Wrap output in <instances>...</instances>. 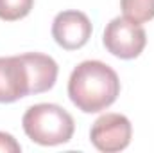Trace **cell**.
Segmentation results:
<instances>
[{"label": "cell", "mask_w": 154, "mask_h": 153, "mask_svg": "<svg viewBox=\"0 0 154 153\" xmlns=\"http://www.w3.org/2000/svg\"><path fill=\"white\" fill-rule=\"evenodd\" d=\"M120 94L116 72L99 60L79 63L68 79L70 101L84 114H97L109 108Z\"/></svg>", "instance_id": "1"}, {"label": "cell", "mask_w": 154, "mask_h": 153, "mask_svg": "<svg viewBox=\"0 0 154 153\" xmlns=\"http://www.w3.org/2000/svg\"><path fill=\"white\" fill-rule=\"evenodd\" d=\"M23 132L27 137L41 146H57L72 139L75 124L74 117L59 105L39 103L23 114Z\"/></svg>", "instance_id": "2"}, {"label": "cell", "mask_w": 154, "mask_h": 153, "mask_svg": "<svg viewBox=\"0 0 154 153\" xmlns=\"http://www.w3.org/2000/svg\"><path fill=\"white\" fill-rule=\"evenodd\" d=\"M104 47L120 60H133L142 54L147 43L145 29L125 16L113 18L104 29Z\"/></svg>", "instance_id": "3"}, {"label": "cell", "mask_w": 154, "mask_h": 153, "mask_svg": "<svg viewBox=\"0 0 154 153\" xmlns=\"http://www.w3.org/2000/svg\"><path fill=\"white\" fill-rule=\"evenodd\" d=\"M133 135L131 121L122 114H104L100 115L91 130L90 141L91 144L104 153H116L129 146Z\"/></svg>", "instance_id": "4"}, {"label": "cell", "mask_w": 154, "mask_h": 153, "mask_svg": "<svg viewBox=\"0 0 154 153\" xmlns=\"http://www.w3.org/2000/svg\"><path fill=\"white\" fill-rule=\"evenodd\" d=\"M52 36L66 50H75L88 43L91 36V22L81 11H63L52 22Z\"/></svg>", "instance_id": "5"}, {"label": "cell", "mask_w": 154, "mask_h": 153, "mask_svg": "<svg viewBox=\"0 0 154 153\" xmlns=\"http://www.w3.org/2000/svg\"><path fill=\"white\" fill-rule=\"evenodd\" d=\"M29 94V74L22 56L0 58V103H13Z\"/></svg>", "instance_id": "6"}, {"label": "cell", "mask_w": 154, "mask_h": 153, "mask_svg": "<svg viewBox=\"0 0 154 153\" xmlns=\"http://www.w3.org/2000/svg\"><path fill=\"white\" fill-rule=\"evenodd\" d=\"M20 56L29 74V94H41L50 90L57 79V70H59L54 58L41 52H27Z\"/></svg>", "instance_id": "7"}, {"label": "cell", "mask_w": 154, "mask_h": 153, "mask_svg": "<svg viewBox=\"0 0 154 153\" xmlns=\"http://www.w3.org/2000/svg\"><path fill=\"white\" fill-rule=\"evenodd\" d=\"M120 7L125 18L145 24L154 18V0H120Z\"/></svg>", "instance_id": "8"}, {"label": "cell", "mask_w": 154, "mask_h": 153, "mask_svg": "<svg viewBox=\"0 0 154 153\" xmlns=\"http://www.w3.org/2000/svg\"><path fill=\"white\" fill-rule=\"evenodd\" d=\"M34 5V0H0V20L14 22L25 18Z\"/></svg>", "instance_id": "9"}, {"label": "cell", "mask_w": 154, "mask_h": 153, "mask_svg": "<svg viewBox=\"0 0 154 153\" xmlns=\"http://www.w3.org/2000/svg\"><path fill=\"white\" fill-rule=\"evenodd\" d=\"M22 146L16 142V139L5 132H0V153H20Z\"/></svg>", "instance_id": "10"}]
</instances>
